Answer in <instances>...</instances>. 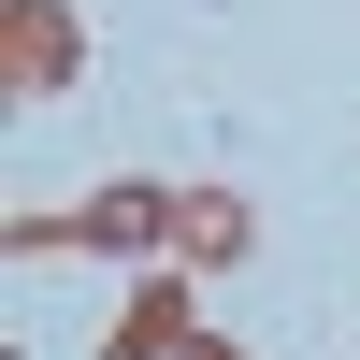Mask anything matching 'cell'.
Wrapping results in <instances>:
<instances>
[{
	"label": "cell",
	"instance_id": "obj_1",
	"mask_svg": "<svg viewBox=\"0 0 360 360\" xmlns=\"http://www.w3.org/2000/svg\"><path fill=\"white\" fill-rule=\"evenodd\" d=\"M72 72H86L72 0H0V86H15V101H44V86H72Z\"/></svg>",
	"mask_w": 360,
	"mask_h": 360
},
{
	"label": "cell",
	"instance_id": "obj_4",
	"mask_svg": "<svg viewBox=\"0 0 360 360\" xmlns=\"http://www.w3.org/2000/svg\"><path fill=\"white\" fill-rule=\"evenodd\" d=\"M101 360H188V288L159 274V288H144L130 317H115V346H101Z\"/></svg>",
	"mask_w": 360,
	"mask_h": 360
},
{
	"label": "cell",
	"instance_id": "obj_2",
	"mask_svg": "<svg viewBox=\"0 0 360 360\" xmlns=\"http://www.w3.org/2000/svg\"><path fill=\"white\" fill-rule=\"evenodd\" d=\"M245 245H259V217L231 188H173V274H231Z\"/></svg>",
	"mask_w": 360,
	"mask_h": 360
},
{
	"label": "cell",
	"instance_id": "obj_3",
	"mask_svg": "<svg viewBox=\"0 0 360 360\" xmlns=\"http://www.w3.org/2000/svg\"><path fill=\"white\" fill-rule=\"evenodd\" d=\"M86 245L101 259H173V188H101L86 202Z\"/></svg>",
	"mask_w": 360,
	"mask_h": 360
}]
</instances>
